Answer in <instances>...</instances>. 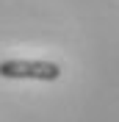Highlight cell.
Masks as SVG:
<instances>
[{"instance_id": "1", "label": "cell", "mask_w": 119, "mask_h": 122, "mask_svg": "<svg viewBox=\"0 0 119 122\" xmlns=\"http://www.w3.org/2000/svg\"><path fill=\"white\" fill-rule=\"evenodd\" d=\"M0 78H28V81H58L61 67L55 61H28L6 58L0 61Z\"/></svg>"}]
</instances>
